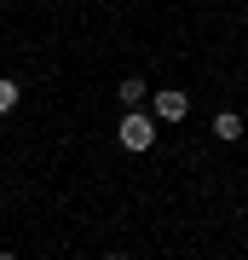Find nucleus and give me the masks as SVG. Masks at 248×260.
<instances>
[{
	"mask_svg": "<svg viewBox=\"0 0 248 260\" xmlns=\"http://www.w3.org/2000/svg\"><path fill=\"white\" fill-rule=\"evenodd\" d=\"M116 139L127 145V150H150V145H156V116L127 110V116H121V127H116Z\"/></svg>",
	"mask_w": 248,
	"mask_h": 260,
	"instance_id": "nucleus-1",
	"label": "nucleus"
},
{
	"mask_svg": "<svg viewBox=\"0 0 248 260\" xmlns=\"http://www.w3.org/2000/svg\"><path fill=\"white\" fill-rule=\"evenodd\" d=\"M150 116L156 121H185L191 116V93H185V87H156V93H150Z\"/></svg>",
	"mask_w": 248,
	"mask_h": 260,
	"instance_id": "nucleus-2",
	"label": "nucleus"
},
{
	"mask_svg": "<svg viewBox=\"0 0 248 260\" xmlns=\"http://www.w3.org/2000/svg\"><path fill=\"white\" fill-rule=\"evenodd\" d=\"M116 99H121V110H145L150 87H145V81H138V75H133V81H121V87H116Z\"/></svg>",
	"mask_w": 248,
	"mask_h": 260,
	"instance_id": "nucleus-3",
	"label": "nucleus"
},
{
	"mask_svg": "<svg viewBox=\"0 0 248 260\" xmlns=\"http://www.w3.org/2000/svg\"><path fill=\"white\" fill-rule=\"evenodd\" d=\"M214 139L237 145V139H242V116H237V110H220V116H214Z\"/></svg>",
	"mask_w": 248,
	"mask_h": 260,
	"instance_id": "nucleus-4",
	"label": "nucleus"
},
{
	"mask_svg": "<svg viewBox=\"0 0 248 260\" xmlns=\"http://www.w3.org/2000/svg\"><path fill=\"white\" fill-rule=\"evenodd\" d=\"M6 110H18V81L0 75V116H6Z\"/></svg>",
	"mask_w": 248,
	"mask_h": 260,
	"instance_id": "nucleus-5",
	"label": "nucleus"
},
{
	"mask_svg": "<svg viewBox=\"0 0 248 260\" xmlns=\"http://www.w3.org/2000/svg\"><path fill=\"white\" fill-rule=\"evenodd\" d=\"M0 260H18V254H12V249H0Z\"/></svg>",
	"mask_w": 248,
	"mask_h": 260,
	"instance_id": "nucleus-6",
	"label": "nucleus"
},
{
	"mask_svg": "<svg viewBox=\"0 0 248 260\" xmlns=\"http://www.w3.org/2000/svg\"><path fill=\"white\" fill-rule=\"evenodd\" d=\"M104 260H127V254H104Z\"/></svg>",
	"mask_w": 248,
	"mask_h": 260,
	"instance_id": "nucleus-7",
	"label": "nucleus"
}]
</instances>
